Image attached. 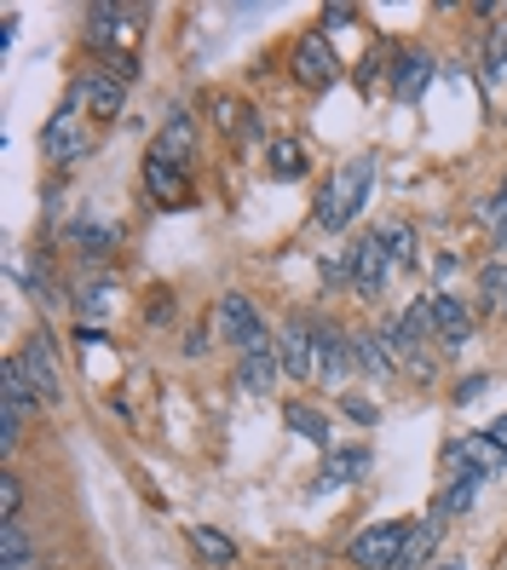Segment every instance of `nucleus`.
Segmentation results:
<instances>
[{
  "mask_svg": "<svg viewBox=\"0 0 507 570\" xmlns=\"http://www.w3.org/2000/svg\"><path fill=\"white\" fill-rule=\"evenodd\" d=\"M445 542V519H421V524H410V542H403V559H398V570H427V559H432V548Z\"/></svg>",
  "mask_w": 507,
  "mask_h": 570,
  "instance_id": "21",
  "label": "nucleus"
},
{
  "mask_svg": "<svg viewBox=\"0 0 507 570\" xmlns=\"http://www.w3.org/2000/svg\"><path fill=\"white\" fill-rule=\"evenodd\" d=\"M312 341H318V386H341L352 375V328L334 317H312Z\"/></svg>",
  "mask_w": 507,
  "mask_h": 570,
  "instance_id": "10",
  "label": "nucleus"
},
{
  "mask_svg": "<svg viewBox=\"0 0 507 570\" xmlns=\"http://www.w3.org/2000/svg\"><path fill=\"white\" fill-rule=\"evenodd\" d=\"M341 415H352L358 426H376L381 421V404H376V397H358V392H341Z\"/></svg>",
  "mask_w": 507,
  "mask_h": 570,
  "instance_id": "31",
  "label": "nucleus"
},
{
  "mask_svg": "<svg viewBox=\"0 0 507 570\" xmlns=\"http://www.w3.org/2000/svg\"><path fill=\"white\" fill-rule=\"evenodd\" d=\"M289 70H294V81L306 87V92H329L334 76H341V58L329 52L323 29H306V36L294 41V52H289Z\"/></svg>",
  "mask_w": 507,
  "mask_h": 570,
  "instance_id": "8",
  "label": "nucleus"
},
{
  "mask_svg": "<svg viewBox=\"0 0 507 570\" xmlns=\"http://www.w3.org/2000/svg\"><path fill=\"white\" fill-rule=\"evenodd\" d=\"M479 312L485 317H507V259H485L479 265Z\"/></svg>",
  "mask_w": 507,
  "mask_h": 570,
  "instance_id": "23",
  "label": "nucleus"
},
{
  "mask_svg": "<svg viewBox=\"0 0 507 570\" xmlns=\"http://www.w3.org/2000/svg\"><path fill=\"white\" fill-rule=\"evenodd\" d=\"M277 375H283L277 346H272V352H248V357H236V392H248V397H265V392L277 386Z\"/></svg>",
  "mask_w": 507,
  "mask_h": 570,
  "instance_id": "19",
  "label": "nucleus"
},
{
  "mask_svg": "<svg viewBox=\"0 0 507 570\" xmlns=\"http://www.w3.org/2000/svg\"><path fill=\"white\" fill-rule=\"evenodd\" d=\"M208 110H214V127H220V132H236V139L248 132V116H254V110H243V105H236V98H225V92L214 98Z\"/></svg>",
  "mask_w": 507,
  "mask_h": 570,
  "instance_id": "29",
  "label": "nucleus"
},
{
  "mask_svg": "<svg viewBox=\"0 0 507 570\" xmlns=\"http://www.w3.org/2000/svg\"><path fill=\"white\" fill-rule=\"evenodd\" d=\"M347 18H352V7H329V12H323V29H341Z\"/></svg>",
  "mask_w": 507,
  "mask_h": 570,
  "instance_id": "38",
  "label": "nucleus"
},
{
  "mask_svg": "<svg viewBox=\"0 0 507 570\" xmlns=\"http://www.w3.org/2000/svg\"><path fill=\"white\" fill-rule=\"evenodd\" d=\"M191 548L202 553V564H214V570H225V564L236 559V542H231L225 530H214V524H196V530H191Z\"/></svg>",
  "mask_w": 507,
  "mask_h": 570,
  "instance_id": "26",
  "label": "nucleus"
},
{
  "mask_svg": "<svg viewBox=\"0 0 507 570\" xmlns=\"http://www.w3.org/2000/svg\"><path fill=\"white\" fill-rule=\"evenodd\" d=\"M23 513V479L18 473H0V524H12Z\"/></svg>",
  "mask_w": 507,
  "mask_h": 570,
  "instance_id": "30",
  "label": "nucleus"
},
{
  "mask_svg": "<svg viewBox=\"0 0 507 570\" xmlns=\"http://www.w3.org/2000/svg\"><path fill=\"white\" fill-rule=\"evenodd\" d=\"M202 352H208V328H191L185 334V357H202Z\"/></svg>",
  "mask_w": 507,
  "mask_h": 570,
  "instance_id": "37",
  "label": "nucleus"
},
{
  "mask_svg": "<svg viewBox=\"0 0 507 570\" xmlns=\"http://www.w3.org/2000/svg\"><path fill=\"white\" fill-rule=\"evenodd\" d=\"M392 272H398V265H392V254L381 243V230H363V243L347 248V283H352V294L381 299L387 283H392Z\"/></svg>",
  "mask_w": 507,
  "mask_h": 570,
  "instance_id": "5",
  "label": "nucleus"
},
{
  "mask_svg": "<svg viewBox=\"0 0 507 570\" xmlns=\"http://www.w3.org/2000/svg\"><path fill=\"white\" fill-rule=\"evenodd\" d=\"M70 92L87 105V116H98V121H116L121 110H127V81L121 76H110L105 63H92V70H81L76 81H70Z\"/></svg>",
  "mask_w": 507,
  "mask_h": 570,
  "instance_id": "11",
  "label": "nucleus"
},
{
  "mask_svg": "<svg viewBox=\"0 0 507 570\" xmlns=\"http://www.w3.org/2000/svg\"><path fill=\"white\" fill-rule=\"evenodd\" d=\"M438 570H461V559H456V564H438Z\"/></svg>",
  "mask_w": 507,
  "mask_h": 570,
  "instance_id": "39",
  "label": "nucleus"
},
{
  "mask_svg": "<svg viewBox=\"0 0 507 570\" xmlns=\"http://www.w3.org/2000/svg\"><path fill=\"white\" fill-rule=\"evenodd\" d=\"M36 404H41V397L29 392L18 357H7V368H0V450H7V455L23 444V421H29V410H36Z\"/></svg>",
  "mask_w": 507,
  "mask_h": 570,
  "instance_id": "6",
  "label": "nucleus"
},
{
  "mask_svg": "<svg viewBox=\"0 0 507 570\" xmlns=\"http://www.w3.org/2000/svg\"><path fill=\"white\" fill-rule=\"evenodd\" d=\"M145 190H150V203H156V208H185V203H191L185 167L162 161V156H145Z\"/></svg>",
  "mask_w": 507,
  "mask_h": 570,
  "instance_id": "15",
  "label": "nucleus"
},
{
  "mask_svg": "<svg viewBox=\"0 0 507 570\" xmlns=\"http://www.w3.org/2000/svg\"><path fill=\"white\" fill-rule=\"evenodd\" d=\"M352 368H358L363 381H376V386H387V381L403 375L398 357H392V346L381 341V328H358V334H352Z\"/></svg>",
  "mask_w": 507,
  "mask_h": 570,
  "instance_id": "14",
  "label": "nucleus"
},
{
  "mask_svg": "<svg viewBox=\"0 0 507 570\" xmlns=\"http://www.w3.org/2000/svg\"><path fill=\"white\" fill-rule=\"evenodd\" d=\"M167 299H174L167 288H156V294H150V323H167V317H174V306H167Z\"/></svg>",
  "mask_w": 507,
  "mask_h": 570,
  "instance_id": "36",
  "label": "nucleus"
},
{
  "mask_svg": "<svg viewBox=\"0 0 507 570\" xmlns=\"http://www.w3.org/2000/svg\"><path fill=\"white\" fill-rule=\"evenodd\" d=\"M36 570H47V564H36Z\"/></svg>",
  "mask_w": 507,
  "mask_h": 570,
  "instance_id": "41",
  "label": "nucleus"
},
{
  "mask_svg": "<svg viewBox=\"0 0 507 570\" xmlns=\"http://www.w3.org/2000/svg\"><path fill=\"white\" fill-rule=\"evenodd\" d=\"M277 357H283V375H294L300 386H318V341H312V317L294 312L277 334Z\"/></svg>",
  "mask_w": 507,
  "mask_h": 570,
  "instance_id": "9",
  "label": "nucleus"
},
{
  "mask_svg": "<svg viewBox=\"0 0 507 570\" xmlns=\"http://www.w3.org/2000/svg\"><path fill=\"white\" fill-rule=\"evenodd\" d=\"M479 439L496 450V461H507V415H501V421H490V426L479 432Z\"/></svg>",
  "mask_w": 507,
  "mask_h": 570,
  "instance_id": "34",
  "label": "nucleus"
},
{
  "mask_svg": "<svg viewBox=\"0 0 507 570\" xmlns=\"http://www.w3.org/2000/svg\"><path fill=\"white\" fill-rule=\"evenodd\" d=\"M0 570H36V548H29L23 519L0 524Z\"/></svg>",
  "mask_w": 507,
  "mask_h": 570,
  "instance_id": "24",
  "label": "nucleus"
},
{
  "mask_svg": "<svg viewBox=\"0 0 507 570\" xmlns=\"http://www.w3.org/2000/svg\"><path fill=\"white\" fill-rule=\"evenodd\" d=\"M150 156H162V161L185 167V161L196 156V116H191V110H167V121H162V132H156Z\"/></svg>",
  "mask_w": 507,
  "mask_h": 570,
  "instance_id": "16",
  "label": "nucleus"
},
{
  "mask_svg": "<svg viewBox=\"0 0 507 570\" xmlns=\"http://www.w3.org/2000/svg\"><path fill=\"white\" fill-rule=\"evenodd\" d=\"M265 174L283 179V185L306 179V145H300V139H272V145H265Z\"/></svg>",
  "mask_w": 507,
  "mask_h": 570,
  "instance_id": "22",
  "label": "nucleus"
},
{
  "mask_svg": "<svg viewBox=\"0 0 507 570\" xmlns=\"http://www.w3.org/2000/svg\"><path fill=\"white\" fill-rule=\"evenodd\" d=\"M403 542H410V524H403V519H387V524H369L363 535H352V542H347V559H352L358 570H398Z\"/></svg>",
  "mask_w": 507,
  "mask_h": 570,
  "instance_id": "7",
  "label": "nucleus"
},
{
  "mask_svg": "<svg viewBox=\"0 0 507 570\" xmlns=\"http://www.w3.org/2000/svg\"><path fill=\"white\" fill-rule=\"evenodd\" d=\"M485 386H490L485 375H467V381H456V404H472V397H479Z\"/></svg>",
  "mask_w": 507,
  "mask_h": 570,
  "instance_id": "35",
  "label": "nucleus"
},
{
  "mask_svg": "<svg viewBox=\"0 0 507 570\" xmlns=\"http://www.w3.org/2000/svg\"><path fill=\"white\" fill-rule=\"evenodd\" d=\"M110 306H116V288H110V283H98V288L81 299V312H87V317H105Z\"/></svg>",
  "mask_w": 507,
  "mask_h": 570,
  "instance_id": "33",
  "label": "nucleus"
},
{
  "mask_svg": "<svg viewBox=\"0 0 507 570\" xmlns=\"http://www.w3.org/2000/svg\"><path fill=\"white\" fill-rule=\"evenodd\" d=\"M427 306H432V334H438V346L445 352H461L467 341H472V306L467 299H456V294H427Z\"/></svg>",
  "mask_w": 507,
  "mask_h": 570,
  "instance_id": "13",
  "label": "nucleus"
},
{
  "mask_svg": "<svg viewBox=\"0 0 507 570\" xmlns=\"http://www.w3.org/2000/svg\"><path fill=\"white\" fill-rule=\"evenodd\" d=\"M381 230V243H387V254H392V265H421V243H416V230L403 225V219H387V225H376Z\"/></svg>",
  "mask_w": 507,
  "mask_h": 570,
  "instance_id": "25",
  "label": "nucleus"
},
{
  "mask_svg": "<svg viewBox=\"0 0 507 570\" xmlns=\"http://www.w3.org/2000/svg\"><path fill=\"white\" fill-rule=\"evenodd\" d=\"M145 7H87V47L105 58V63H116V58H139L133 47H139V36H145Z\"/></svg>",
  "mask_w": 507,
  "mask_h": 570,
  "instance_id": "2",
  "label": "nucleus"
},
{
  "mask_svg": "<svg viewBox=\"0 0 507 570\" xmlns=\"http://www.w3.org/2000/svg\"><path fill=\"white\" fill-rule=\"evenodd\" d=\"M18 368H23L29 392H36L47 410H58L64 397H70V392H64V368H58V357H52V334H47V328H36V334L18 346Z\"/></svg>",
  "mask_w": 507,
  "mask_h": 570,
  "instance_id": "4",
  "label": "nucleus"
},
{
  "mask_svg": "<svg viewBox=\"0 0 507 570\" xmlns=\"http://www.w3.org/2000/svg\"><path fill=\"white\" fill-rule=\"evenodd\" d=\"M76 243H81L87 254H110V248H116V230H110V225H76Z\"/></svg>",
  "mask_w": 507,
  "mask_h": 570,
  "instance_id": "32",
  "label": "nucleus"
},
{
  "mask_svg": "<svg viewBox=\"0 0 507 570\" xmlns=\"http://www.w3.org/2000/svg\"><path fill=\"white\" fill-rule=\"evenodd\" d=\"M507 81V29H490L485 41V87H501Z\"/></svg>",
  "mask_w": 507,
  "mask_h": 570,
  "instance_id": "28",
  "label": "nucleus"
},
{
  "mask_svg": "<svg viewBox=\"0 0 507 570\" xmlns=\"http://www.w3.org/2000/svg\"><path fill=\"white\" fill-rule=\"evenodd\" d=\"M392 92L398 98H421L427 92V81H432V52H421V47H403V52H392Z\"/></svg>",
  "mask_w": 507,
  "mask_h": 570,
  "instance_id": "18",
  "label": "nucleus"
},
{
  "mask_svg": "<svg viewBox=\"0 0 507 570\" xmlns=\"http://www.w3.org/2000/svg\"><path fill=\"white\" fill-rule=\"evenodd\" d=\"M76 110H81V98H76V92H64L58 116L41 127V156L58 161V167H70V161L87 156V132H76Z\"/></svg>",
  "mask_w": 507,
  "mask_h": 570,
  "instance_id": "12",
  "label": "nucleus"
},
{
  "mask_svg": "<svg viewBox=\"0 0 507 570\" xmlns=\"http://www.w3.org/2000/svg\"><path fill=\"white\" fill-rule=\"evenodd\" d=\"M496 12H501V18H507V7H496Z\"/></svg>",
  "mask_w": 507,
  "mask_h": 570,
  "instance_id": "40",
  "label": "nucleus"
},
{
  "mask_svg": "<svg viewBox=\"0 0 507 570\" xmlns=\"http://www.w3.org/2000/svg\"><path fill=\"white\" fill-rule=\"evenodd\" d=\"M283 421H289L294 439H306V444H318V450H329V439H334V421H329L318 404H300V397L283 410Z\"/></svg>",
  "mask_w": 507,
  "mask_h": 570,
  "instance_id": "20",
  "label": "nucleus"
},
{
  "mask_svg": "<svg viewBox=\"0 0 507 570\" xmlns=\"http://www.w3.org/2000/svg\"><path fill=\"white\" fill-rule=\"evenodd\" d=\"M479 225L490 230L496 259H501V254H507V179H501V190H490L485 203H479Z\"/></svg>",
  "mask_w": 507,
  "mask_h": 570,
  "instance_id": "27",
  "label": "nucleus"
},
{
  "mask_svg": "<svg viewBox=\"0 0 507 570\" xmlns=\"http://www.w3.org/2000/svg\"><path fill=\"white\" fill-rule=\"evenodd\" d=\"M214 323H220V334H225V346H236V352H272L277 341H272V328H265V317H260V306L243 294V288H231V294H220V306H214Z\"/></svg>",
  "mask_w": 507,
  "mask_h": 570,
  "instance_id": "3",
  "label": "nucleus"
},
{
  "mask_svg": "<svg viewBox=\"0 0 507 570\" xmlns=\"http://www.w3.org/2000/svg\"><path fill=\"white\" fill-rule=\"evenodd\" d=\"M369 190H376V156L341 161V167L323 179V190H318V230H329V237H334V230H347V225L363 214Z\"/></svg>",
  "mask_w": 507,
  "mask_h": 570,
  "instance_id": "1",
  "label": "nucleus"
},
{
  "mask_svg": "<svg viewBox=\"0 0 507 570\" xmlns=\"http://www.w3.org/2000/svg\"><path fill=\"white\" fill-rule=\"evenodd\" d=\"M369 466H376V455H369V444H352V450H329L323 455V473H318V490H347L358 484Z\"/></svg>",
  "mask_w": 507,
  "mask_h": 570,
  "instance_id": "17",
  "label": "nucleus"
}]
</instances>
